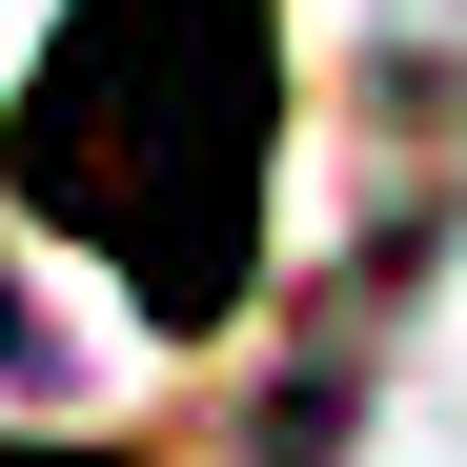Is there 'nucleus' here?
Returning a JSON list of instances; mask_svg holds the SVG:
<instances>
[{
	"instance_id": "1",
	"label": "nucleus",
	"mask_w": 467,
	"mask_h": 467,
	"mask_svg": "<svg viewBox=\"0 0 467 467\" xmlns=\"http://www.w3.org/2000/svg\"><path fill=\"white\" fill-rule=\"evenodd\" d=\"M61 244H102L142 326H244L265 285V183H285V0H61L21 122H0Z\"/></svg>"
},
{
	"instance_id": "2",
	"label": "nucleus",
	"mask_w": 467,
	"mask_h": 467,
	"mask_svg": "<svg viewBox=\"0 0 467 467\" xmlns=\"http://www.w3.org/2000/svg\"><path fill=\"white\" fill-rule=\"evenodd\" d=\"M0 386H61V346L21 326V285H0Z\"/></svg>"
},
{
	"instance_id": "3",
	"label": "nucleus",
	"mask_w": 467,
	"mask_h": 467,
	"mask_svg": "<svg viewBox=\"0 0 467 467\" xmlns=\"http://www.w3.org/2000/svg\"><path fill=\"white\" fill-rule=\"evenodd\" d=\"M0 467H142V447H61V427H0Z\"/></svg>"
}]
</instances>
